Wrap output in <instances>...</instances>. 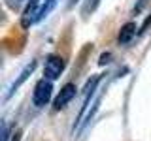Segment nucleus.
I'll return each instance as SVG.
<instances>
[{"mask_svg": "<svg viewBox=\"0 0 151 141\" xmlns=\"http://www.w3.org/2000/svg\"><path fill=\"white\" fill-rule=\"evenodd\" d=\"M51 94H53V85H51V79H40L34 87V92H32V103L36 107H44L49 103Z\"/></svg>", "mask_w": 151, "mask_h": 141, "instance_id": "f257e3e1", "label": "nucleus"}, {"mask_svg": "<svg viewBox=\"0 0 151 141\" xmlns=\"http://www.w3.org/2000/svg\"><path fill=\"white\" fill-rule=\"evenodd\" d=\"M64 72V60L57 55H49L45 58V64H44V75L47 79H57L60 77V73Z\"/></svg>", "mask_w": 151, "mask_h": 141, "instance_id": "f03ea898", "label": "nucleus"}, {"mask_svg": "<svg viewBox=\"0 0 151 141\" xmlns=\"http://www.w3.org/2000/svg\"><path fill=\"white\" fill-rule=\"evenodd\" d=\"M42 4H44V0H30V4L25 8V11H23V17H21V25L25 26V28H28L30 25L38 23Z\"/></svg>", "mask_w": 151, "mask_h": 141, "instance_id": "7ed1b4c3", "label": "nucleus"}, {"mask_svg": "<svg viewBox=\"0 0 151 141\" xmlns=\"http://www.w3.org/2000/svg\"><path fill=\"white\" fill-rule=\"evenodd\" d=\"M76 92H78V87H76L74 83H66L64 87L60 88L59 96L55 98V102H53V109H55V111H59V109H63V107H66L70 102H72V98L76 96Z\"/></svg>", "mask_w": 151, "mask_h": 141, "instance_id": "20e7f679", "label": "nucleus"}, {"mask_svg": "<svg viewBox=\"0 0 151 141\" xmlns=\"http://www.w3.org/2000/svg\"><path fill=\"white\" fill-rule=\"evenodd\" d=\"M34 70H36V60H32V62H30V64H27V66H25V70L19 73L17 81H13V83H12V87L8 88V92H6V96H4V98H6V100H8V98H12L13 94L17 92V88L28 79V75H32V72H34Z\"/></svg>", "mask_w": 151, "mask_h": 141, "instance_id": "39448f33", "label": "nucleus"}, {"mask_svg": "<svg viewBox=\"0 0 151 141\" xmlns=\"http://www.w3.org/2000/svg\"><path fill=\"white\" fill-rule=\"evenodd\" d=\"M134 36H136V25H134V23H127V25L121 26L117 40H119V43H129Z\"/></svg>", "mask_w": 151, "mask_h": 141, "instance_id": "423d86ee", "label": "nucleus"}, {"mask_svg": "<svg viewBox=\"0 0 151 141\" xmlns=\"http://www.w3.org/2000/svg\"><path fill=\"white\" fill-rule=\"evenodd\" d=\"M55 6H57V0H44V4H42V9H40V17H38V21L45 19V17L51 13V9H53Z\"/></svg>", "mask_w": 151, "mask_h": 141, "instance_id": "0eeeda50", "label": "nucleus"}, {"mask_svg": "<svg viewBox=\"0 0 151 141\" xmlns=\"http://www.w3.org/2000/svg\"><path fill=\"white\" fill-rule=\"evenodd\" d=\"M98 2H100V0H87V2H85V8H83V15H89L91 11H94L96 6H98Z\"/></svg>", "mask_w": 151, "mask_h": 141, "instance_id": "6e6552de", "label": "nucleus"}, {"mask_svg": "<svg viewBox=\"0 0 151 141\" xmlns=\"http://www.w3.org/2000/svg\"><path fill=\"white\" fill-rule=\"evenodd\" d=\"M9 135H12V134H9L8 122L4 120V122H2V141H9Z\"/></svg>", "mask_w": 151, "mask_h": 141, "instance_id": "1a4fd4ad", "label": "nucleus"}, {"mask_svg": "<svg viewBox=\"0 0 151 141\" xmlns=\"http://www.w3.org/2000/svg\"><path fill=\"white\" fill-rule=\"evenodd\" d=\"M145 2H147V0H140V4H138V6H134V13H138L140 9L145 6Z\"/></svg>", "mask_w": 151, "mask_h": 141, "instance_id": "9d476101", "label": "nucleus"}, {"mask_svg": "<svg viewBox=\"0 0 151 141\" xmlns=\"http://www.w3.org/2000/svg\"><path fill=\"white\" fill-rule=\"evenodd\" d=\"M76 2H78V0H70V6H74V4H76Z\"/></svg>", "mask_w": 151, "mask_h": 141, "instance_id": "9b49d317", "label": "nucleus"}]
</instances>
